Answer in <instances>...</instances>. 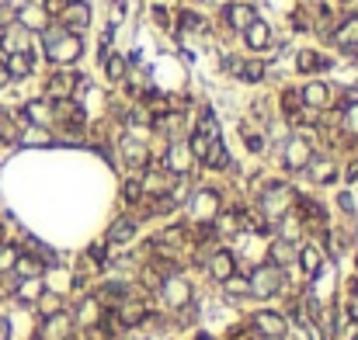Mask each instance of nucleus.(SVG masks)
I'll use <instances>...</instances> for the list:
<instances>
[{"mask_svg": "<svg viewBox=\"0 0 358 340\" xmlns=\"http://www.w3.org/2000/svg\"><path fill=\"white\" fill-rule=\"evenodd\" d=\"M84 52L80 38L73 32H60V28H45V56L53 63H73Z\"/></svg>", "mask_w": 358, "mask_h": 340, "instance_id": "nucleus-1", "label": "nucleus"}, {"mask_svg": "<svg viewBox=\"0 0 358 340\" xmlns=\"http://www.w3.org/2000/svg\"><path fill=\"white\" fill-rule=\"evenodd\" d=\"M282 267H275V264H261L258 271L250 274V281H247V289L254 292V295H261V299H268V295H275V292H282Z\"/></svg>", "mask_w": 358, "mask_h": 340, "instance_id": "nucleus-2", "label": "nucleus"}, {"mask_svg": "<svg viewBox=\"0 0 358 340\" xmlns=\"http://www.w3.org/2000/svg\"><path fill=\"white\" fill-rule=\"evenodd\" d=\"M289 205H292V191L285 184H268L265 198H261V208L268 219H285L289 215Z\"/></svg>", "mask_w": 358, "mask_h": 340, "instance_id": "nucleus-3", "label": "nucleus"}, {"mask_svg": "<svg viewBox=\"0 0 358 340\" xmlns=\"http://www.w3.org/2000/svg\"><path fill=\"white\" fill-rule=\"evenodd\" d=\"M14 18L21 21L25 32H45V28H49V11H45L42 0H32V4H25Z\"/></svg>", "mask_w": 358, "mask_h": 340, "instance_id": "nucleus-4", "label": "nucleus"}, {"mask_svg": "<svg viewBox=\"0 0 358 340\" xmlns=\"http://www.w3.org/2000/svg\"><path fill=\"white\" fill-rule=\"evenodd\" d=\"M160 289H164V299H167V306H174V309H184V302L191 299V285L181 278V274H171V278H164L160 281Z\"/></svg>", "mask_w": 358, "mask_h": 340, "instance_id": "nucleus-5", "label": "nucleus"}, {"mask_svg": "<svg viewBox=\"0 0 358 340\" xmlns=\"http://www.w3.org/2000/svg\"><path fill=\"white\" fill-rule=\"evenodd\" d=\"M42 340H73V319L67 313H53L42 323Z\"/></svg>", "mask_w": 358, "mask_h": 340, "instance_id": "nucleus-6", "label": "nucleus"}, {"mask_svg": "<svg viewBox=\"0 0 358 340\" xmlns=\"http://www.w3.org/2000/svg\"><path fill=\"white\" fill-rule=\"evenodd\" d=\"M254 333H261V337H272V340H282L285 337V316H278V313H254Z\"/></svg>", "mask_w": 358, "mask_h": 340, "instance_id": "nucleus-7", "label": "nucleus"}, {"mask_svg": "<svg viewBox=\"0 0 358 340\" xmlns=\"http://www.w3.org/2000/svg\"><path fill=\"white\" fill-rule=\"evenodd\" d=\"M77 87H80V73H56V77H49L45 94L53 97V101H70V94Z\"/></svg>", "mask_w": 358, "mask_h": 340, "instance_id": "nucleus-8", "label": "nucleus"}, {"mask_svg": "<svg viewBox=\"0 0 358 340\" xmlns=\"http://www.w3.org/2000/svg\"><path fill=\"white\" fill-rule=\"evenodd\" d=\"M313 160V149L306 139H289L285 143V167L289 170H306V163Z\"/></svg>", "mask_w": 358, "mask_h": 340, "instance_id": "nucleus-9", "label": "nucleus"}, {"mask_svg": "<svg viewBox=\"0 0 358 340\" xmlns=\"http://www.w3.org/2000/svg\"><path fill=\"white\" fill-rule=\"evenodd\" d=\"M216 212H219V195H216V191L206 188V191H198V195H195V208H191V215H195L198 222H206V226H209V222L216 219Z\"/></svg>", "mask_w": 358, "mask_h": 340, "instance_id": "nucleus-10", "label": "nucleus"}, {"mask_svg": "<svg viewBox=\"0 0 358 340\" xmlns=\"http://www.w3.org/2000/svg\"><path fill=\"white\" fill-rule=\"evenodd\" d=\"M63 25L67 32H84L91 25V8L84 4V0H73V4L63 8Z\"/></svg>", "mask_w": 358, "mask_h": 340, "instance_id": "nucleus-11", "label": "nucleus"}, {"mask_svg": "<svg viewBox=\"0 0 358 340\" xmlns=\"http://www.w3.org/2000/svg\"><path fill=\"white\" fill-rule=\"evenodd\" d=\"M233 271H237V260H233L230 250H216V254L209 257V274H213L216 281H223V285L233 278Z\"/></svg>", "mask_w": 358, "mask_h": 340, "instance_id": "nucleus-12", "label": "nucleus"}, {"mask_svg": "<svg viewBox=\"0 0 358 340\" xmlns=\"http://www.w3.org/2000/svg\"><path fill=\"white\" fill-rule=\"evenodd\" d=\"M146 160H150V153H146V146L139 139H122V163L129 170H143Z\"/></svg>", "mask_w": 358, "mask_h": 340, "instance_id": "nucleus-13", "label": "nucleus"}, {"mask_svg": "<svg viewBox=\"0 0 358 340\" xmlns=\"http://www.w3.org/2000/svg\"><path fill=\"white\" fill-rule=\"evenodd\" d=\"M21 119L32 122V125H38V129H45L49 122H53V104H45V101H28V104L21 108Z\"/></svg>", "mask_w": 358, "mask_h": 340, "instance_id": "nucleus-14", "label": "nucleus"}, {"mask_svg": "<svg viewBox=\"0 0 358 340\" xmlns=\"http://www.w3.org/2000/svg\"><path fill=\"white\" fill-rule=\"evenodd\" d=\"M188 167H191V149L184 143H174L167 149V170H171V174H184Z\"/></svg>", "mask_w": 358, "mask_h": 340, "instance_id": "nucleus-15", "label": "nucleus"}, {"mask_svg": "<svg viewBox=\"0 0 358 340\" xmlns=\"http://www.w3.org/2000/svg\"><path fill=\"white\" fill-rule=\"evenodd\" d=\"M299 101H302L306 108H327V104H331V87H327V84H310V87L299 94Z\"/></svg>", "mask_w": 358, "mask_h": 340, "instance_id": "nucleus-16", "label": "nucleus"}, {"mask_svg": "<svg viewBox=\"0 0 358 340\" xmlns=\"http://www.w3.org/2000/svg\"><path fill=\"white\" fill-rule=\"evenodd\" d=\"M150 316V309H146V302H122V309H119V323H126V326H139L143 319Z\"/></svg>", "mask_w": 358, "mask_h": 340, "instance_id": "nucleus-17", "label": "nucleus"}, {"mask_svg": "<svg viewBox=\"0 0 358 340\" xmlns=\"http://www.w3.org/2000/svg\"><path fill=\"white\" fill-rule=\"evenodd\" d=\"M243 32H247V45H250V49H265V45L272 42V28H268L265 21H250Z\"/></svg>", "mask_w": 358, "mask_h": 340, "instance_id": "nucleus-18", "label": "nucleus"}, {"mask_svg": "<svg viewBox=\"0 0 358 340\" xmlns=\"http://www.w3.org/2000/svg\"><path fill=\"white\" fill-rule=\"evenodd\" d=\"M4 66H8V73L18 77V80L28 77V73H32V52H8V63H4Z\"/></svg>", "mask_w": 358, "mask_h": 340, "instance_id": "nucleus-19", "label": "nucleus"}, {"mask_svg": "<svg viewBox=\"0 0 358 340\" xmlns=\"http://www.w3.org/2000/svg\"><path fill=\"white\" fill-rule=\"evenodd\" d=\"M132 233H136V222H132L129 215H122V219H115V222H112V230H108V243H129V240H132Z\"/></svg>", "mask_w": 358, "mask_h": 340, "instance_id": "nucleus-20", "label": "nucleus"}, {"mask_svg": "<svg viewBox=\"0 0 358 340\" xmlns=\"http://www.w3.org/2000/svg\"><path fill=\"white\" fill-rule=\"evenodd\" d=\"M21 139V129H18V119L11 111L0 108V143H18Z\"/></svg>", "mask_w": 358, "mask_h": 340, "instance_id": "nucleus-21", "label": "nucleus"}, {"mask_svg": "<svg viewBox=\"0 0 358 340\" xmlns=\"http://www.w3.org/2000/svg\"><path fill=\"white\" fill-rule=\"evenodd\" d=\"M8 52H28V35L25 28H4V38H0Z\"/></svg>", "mask_w": 358, "mask_h": 340, "instance_id": "nucleus-22", "label": "nucleus"}, {"mask_svg": "<svg viewBox=\"0 0 358 340\" xmlns=\"http://www.w3.org/2000/svg\"><path fill=\"white\" fill-rule=\"evenodd\" d=\"M14 271H18V278H38V274L45 271V264H42L38 257L18 254V260H14Z\"/></svg>", "mask_w": 358, "mask_h": 340, "instance_id": "nucleus-23", "label": "nucleus"}, {"mask_svg": "<svg viewBox=\"0 0 358 340\" xmlns=\"http://www.w3.org/2000/svg\"><path fill=\"white\" fill-rule=\"evenodd\" d=\"M296 260V247L289 243V240H275L272 243V264L275 267H285V264H292Z\"/></svg>", "mask_w": 358, "mask_h": 340, "instance_id": "nucleus-24", "label": "nucleus"}, {"mask_svg": "<svg viewBox=\"0 0 358 340\" xmlns=\"http://www.w3.org/2000/svg\"><path fill=\"white\" fill-rule=\"evenodd\" d=\"M306 167H310V178H313L317 184H327V181H334V174H337L331 160H310Z\"/></svg>", "mask_w": 358, "mask_h": 340, "instance_id": "nucleus-25", "label": "nucleus"}, {"mask_svg": "<svg viewBox=\"0 0 358 340\" xmlns=\"http://www.w3.org/2000/svg\"><path fill=\"white\" fill-rule=\"evenodd\" d=\"M226 18H230V25H233V28H247L250 21H258L254 8H247V4H233V8L226 11Z\"/></svg>", "mask_w": 358, "mask_h": 340, "instance_id": "nucleus-26", "label": "nucleus"}, {"mask_svg": "<svg viewBox=\"0 0 358 340\" xmlns=\"http://www.w3.org/2000/svg\"><path fill=\"white\" fill-rule=\"evenodd\" d=\"M240 226H243V215H240V212H223V215H216V230L226 233V236L237 233Z\"/></svg>", "mask_w": 358, "mask_h": 340, "instance_id": "nucleus-27", "label": "nucleus"}, {"mask_svg": "<svg viewBox=\"0 0 358 340\" xmlns=\"http://www.w3.org/2000/svg\"><path fill=\"white\" fill-rule=\"evenodd\" d=\"M299 264H302L306 274L313 278V274L320 271V254H317V247H302V250H299Z\"/></svg>", "mask_w": 358, "mask_h": 340, "instance_id": "nucleus-28", "label": "nucleus"}, {"mask_svg": "<svg viewBox=\"0 0 358 340\" xmlns=\"http://www.w3.org/2000/svg\"><path fill=\"white\" fill-rule=\"evenodd\" d=\"M202 160H206L209 167H226V163H230V156H226V149H223L219 139L209 143V149H206V156H202Z\"/></svg>", "mask_w": 358, "mask_h": 340, "instance_id": "nucleus-29", "label": "nucleus"}, {"mask_svg": "<svg viewBox=\"0 0 358 340\" xmlns=\"http://www.w3.org/2000/svg\"><path fill=\"white\" fill-rule=\"evenodd\" d=\"M341 45H355L358 49V18H351V21H344L341 28H337V35H334Z\"/></svg>", "mask_w": 358, "mask_h": 340, "instance_id": "nucleus-30", "label": "nucleus"}, {"mask_svg": "<svg viewBox=\"0 0 358 340\" xmlns=\"http://www.w3.org/2000/svg\"><path fill=\"white\" fill-rule=\"evenodd\" d=\"M97 316H101V299H84V306H80V323L91 326V323H97Z\"/></svg>", "mask_w": 358, "mask_h": 340, "instance_id": "nucleus-31", "label": "nucleus"}, {"mask_svg": "<svg viewBox=\"0 0 358 340\" xmlns=\"http://www.w3.org/2000/svg\"><path fill=\"white\" fill-rule=\"evenodd\" d=\"M296 63H299V70H302V73H313V70H320V66H324V60H320L317 52H310V49H302Z\"/></svg>", "mask_w": 358, "mask_h": 340, "instance_id": "nucleus-32", "label": "nucleus"}, {"mask_svg": "<svg viewBox=\"0 0 358 340\" xmlns=\"http://www.w3.org/2000/svg\"><path fill=\"white\" fill-rule=\"evenodd\" d=\"M38 309H42L45 316L63 313V299H60V295H53V292H42V295H38Z\"/></svg>", "mask_w": 358, "mask_h": 340, "instance_id": "nucleus-33", "label": "nucleus"}, {"mask_svg": "<svg viewBox=\"0 0 358 340\" xmlns=\"http://www.w3.org/2000/svg\"><path fill=\"white\" fill-rule=\"evenodd\" d=\"M14 260H18V247H11V243H4V247H0V274H8V271H14Z\"/></svg>", "mask_w": 358, "mask_h": 340, "instance_id": "nucleus-34", "label": "nucleus"}, {"mask_svg": "<svg viewBox=\"0 0 358 340\" xmlns=\"http://www.w3.org/2000/svg\"><path fill=\"white\" fill-rule=\"evenodd\" d=\"M240 73H243V80H250V84H258V80L265 77V63H258V60H250V63H243V66H240Z\"/></svg>", "mask_w": 358, "mask_h": 340, "instance_id": "nucleus-35", "label": "nucleus"}, {"mask_svg": "<svg viewBox=\"0 0 358 340\" xmlns=\"http://www.w3.org/2000/svg\"><path fill=\"white\" fill-rule=\"evenodd\" d=\"M108 77L112 80H122L126 77V60H122V56H112V60H108Z\"/></svg>", "mask_w": 358, "mask_h": 340, "instance_id": "nucleus-36", "label": "nucleus"}, {"mask_svg": "<svg viewBox=\"0 0 358 340\" xmlns=\"http://www.w3.org/2000/svg\"><path fill=\"white\" fill-rule=\"evenodd\" d=\"M38 295V278H25V285H21V302H32Z\"/></svg>", "mask_w": 358, "mask_h": 340, "instance_id": "nucleus-37", "label": "nucleus"}, {"mask_svg": "<svg viewBox=\"0 0 358 340\" xmlns=\"http://www.w3.org/2000/svg\"><path fill=\"white\" fill-rule=\"evenodd\" d=\"M11 25H14V8L0 4V28H11Z\"/></svg>", "mask_w": 358, "mask_h": 340, "instance_id": "nucleus-38", "label": "nucleus"}, {"mask_svg": "<svg viewBox=\"0 0 358 340\" xmlns=\"http://www.w3.org/2000/svg\"><path fill=\"white\" fill-rule=\"evenodd\" d=\"M344 125H348L351 132H358V104H351V108L344 111Z\"/></svg>", "mask_w": 358, "mask_h": 340, "instance_id": "nucleus-39", "label": "nucleus"}, {"mask_svg": "<svg viewBox=\"0 0 358 340\" xmlns=\"http://www.w3.org/2000/svg\"><path fill=\"white\" fill-rule=\"evenodd\" d=\"M126 198H129V202H136V198H139V184H136V181H132V184H126Z\"/></svg>", "mask_w": 358, "mask_h": 340, "instance_id": "nucleus-40", "label": "nucleus"}, {"mask_svg": "<svg viewBox=\"0 0 358 340\" xmlns=\"http://www.w3.org/2000/svg\"><path fill=\"white\" fill-rule=\"evenodd\" d=\"M8 337H11V323L0 316V340H8Z\"/></svg>", "mask_w": 358, "mask_h": 340, "instance_id": "nucleus-41", "label": "nucleus"}, {"mask_svg": "<svg viewBox=\"0 0 358 340\" xmlns=\"http://www.w3.org/2000/svg\"><path fill=\"white\" fill-rule=\"evenodd\" d=\"M122 340H146V337H143V333H139V330H136V326H129V333H126V337H122Z\"/></svg>", "mask_w": 358, "mask_h": 340, "instance_id": "nucleus-42", "label": "nucleus"}, {"mask_svg": "<svg viewBox=\"0 0 358 340\" xmlns=\"http://www.w3.org/2000/svg\"><path fill=\"white\" fill-rule=\"evenodd\" d=\"M153 18H157V25H167V11H164V8L153 11Z\"/></svg>", "mask_w": 358, "mask_h": 340, "instance_id": "nucleus-43", "label": "nucleus"}, {"mask_svg": "<svg viewBox=\"0 0 358 340\" xmlns=\"http://www.w3.org/2000/svg\"><path fill=\"white\" fill-rule=\"evenodd\" d=\"M341 208H344V212H351V208H355V202H351V195H341Z\"/></svg>", "mask_w": 358, "mask_h": 340, "instance_id": "nucleus-44", "label": "nucleus"}, {"mask_svg": "<svg viewBox=\"0 0 358 340\" xmlns=\"http://www.w3.org/2000/svg\"><path fill=\"white\" fill-rule=\"evenodd\" d=\"M8 80H11V73H8V66H4V63H0V87H4Z\"/></svg>", "mask_w": 358, "mask_h": 340, "instance_id": "nucleus-45", "label": "nucleus"}, {"mask_svg": "<svg viewBox=\"0 0 358 340\" xmlns=\"http://www.w3.org/2000/svg\"><path fill=\"white\" fill-rule=\"evenodd\" d=\"M195 340H213V337H206V333H202V337H195Z\"/></svg>", "mask_w": 358, "mask_h": 340, "instance_id": "nucleus-46", "label": "nucleus"}]
</instances>
